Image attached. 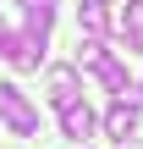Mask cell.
Masks as SVG:
<instances>
[{
	"mask_svg": "<svg viewBox=\"0 0 143 149\" xmlns=\"http://www.w3.org/2000/svg\"><path fill=\"white\" fill-rule=\"evenodd\" d=\"M0 61H11L17 72H39L44 66V33H11L6 28V39H0Z\"/></svg>",
	"mask_w": 143,
	"mask_h": 149,
	"instance_id": "cell-1",
	"label": "cell"
},
{
	"mask_svg": "<svg viewBox=\"0 0 143 149\" xmlns=\"http://www.w3.org/2000/svg\"><path fill=\"white\" fill-rule=\"evenodd\" d=\"M0 122H6L17 138H33V133H39V111L22 100L17 83H0Z\"/></svg>",
	"mask_w": 143,
	"mask_h": 149,
	"instance_id": "cell-2",
	"label": "cell"
},
{
	"mask_svg": "<svg viewBox=\"0 0 143 149\" xmlns=\"http://www.w3.org/2000/svg\"><path fill=\"white\" fill-rule=\"evenodd\" d=\"M138 100H143V94H132V100H116V105L105 111V133H110L116 144L138 138Z\"/></svg>",
	"mask_w": 143,
	"mask_h": 149,
	"instance_id": "cell-3",
	"label": "cell"
},
{
	"mask_svg": "<svg viewBox=\"0 0 143 149\" xmlns=\"http://www.w3.org/2000/svg\"><path fill=\"white\" fill-rule=\"evenodd\" d=\"M77 94H83L77 66H50V105H55V111H66V105H77Z\"/></svg>",
	"mask_w": 143,
	"mask_h": 149,
	"instance_id": "cell-4",
	"label": "cell"
},
{
	"mask_svg": "<svg viewBox=\"0 0 143 149\" xmlns=\"http://www.w3.org/2000/svg\"><path fill=\"white\" fill-rule=\"evenodd\" d=\"M94 77L116 94V100H132V72H127V61H116V55H105L99 66H94Z\"/></svg>",
	"mask_w": 143,
	"mask_h": 149,
	"instance_id": "cell-5",
	"label": "cell"
},
{
	"mask_svg": "<svg viewBox=\"0 0 143 149\" xmlns=\"http://www.w3.org/2000/svg\"><path fill=\"white\" fill-rule=\"evenodd\" d=\"M94 127H99V122H94V111H88L83 100L61 111V133H66V138H77V144H83V138H94Z\"/></svg>",
	"mask_w": 143,
	"mask_h": 149,
	"instance_id": "cell-6",
	"label": "cell"
},
{
	"mask_svg": "<svg viewBox=\"0 0 143 149\" xmlns=\"http://www.w3.org/2000/svg\"><path fill=\"white\" fill-rule=\"evenodd\" d=\"M77 17H83V33H88V39H105V33H110V0H83Z\"/></svg>",
	"mask_w": 143,
	"mask_h": 149,
	"instance_id": "cell-7",
	"label": "cell"
},
{
	"mask_svg": "<svg viewBox=\"0 0 143 149\" xmlns=\"http://www.w3.org/2000/svg\"><path fill=\"white\" fill-rule=\"evenodd\" d=\"M121 39H127V50H143V0H127V11H121Z\"/></svg>",
	"mask_w": 143,
	"mask_h": 149,
	"instance_id": "cell-8",
	"label": "cell"
},
{
	"mask_svg": "<svg viewBox=\"0 0 143 149\" xmlns=\"http://www.w3.org/2000/svg\"><path fill=\"white\" fill-rule=\"evenodd\" d=\"M22 11H28V33H44V39H50V28H55V0H28Z\"/></svg>",
	"mask_w": 143,
	"mask_h": 149,
	"instance_id": "cell-9",
	"label": "cell"
},
{
	"mask_svg": "<svg viewBox=\"0 0 143 149\" xmlns=\"http://www.w3.org/2000/svg\"><path fill=\"white\" fill-rule=\"evenodd\" d=\"M121 149H143V144H138V138H127V144H121Z\"/></svg>",
	"mask_w": 143,
	"mask_h": 149,
	"instance_id": "cell-10",
	"label": "cell"
},
{
	"mask_svg": "<svg viewBox=\"0 0 143 149\" xmlns=\"http://www.w3.org/2000/svg\"><path fill=\"white\" fill-rule=\"evenodd\" d=\"M0 39H6V22H0Z\"/></svg>",
	"mask_w": 143,
	"mask_h": 149,
	"instance_id": "cell-11",
	"label": "cell"
},
{
	"mask_svg": "<svg viewBox=\"0 0 143 149\" xmlns=\"http://www.w3.org/2000/svg\"><path fill=\"white\" fill-rule=\"evenodd\" d=\"M22 6H28V0H22Z\"/></svg>",
	"mask_w": 143,
	"mask_h": 149,
	"instance_id": "cell-12",
	"label": "cell"
},
{
	"mask_svg": "<svg viewBox=\"0 0 143 149\" xmlns=\"http://www.w3.org/2000/svg\"><path fill=\"white\" fill-rule=\"evenodd\" d=\"M138 88H143V83H138Z\"/></svg>",
	"mask_w": 143,
	"mask_h": 149,
	"instance_id": "cell-13",
	"label": "cell"
}]
</instances>
